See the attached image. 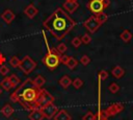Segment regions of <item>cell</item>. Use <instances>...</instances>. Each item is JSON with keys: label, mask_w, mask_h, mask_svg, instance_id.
<instances>
[{"label": "cell", "mask_w": 133, "mask_h": 120, "mask_svg": "<svg viewBox=\"0 0 133 120\" xmlns=\"http://www.w3.org/2000/svg\"><path fill=\"white\" fill-rule=\"evenodd\" d=\"M76 25V22L61 7L56 8L44 22L43 26L55 39L62 40Z\"/></svg>", "instance_id": "cell-1"}, {"label": "cell", "mask_w": 133, "mask_h": 120, "mask_svg": "<svg viewBox=\"0 0 133 120\" xmlns=\"http://www.w3.org/2000/svg\"><path fill=\"white\" fill-rule=\"evenodd\" d=\"M39 93L41 89L34 86L32 79L27 78L10 94V100L19 103L27 111H32L33 109H36V100Z\"/></svg>", "instance_id": "cell-2"}, {"label": "cell", "mask_w": 133, "mask_h": 120, "mask_svg": "<svg viewBox=\"0 0 133 120\" xmlns=\"http://www.w3.org/2000/svg\"><path fill=\"white\" fill-rule=\"evenodd\" d=\"M60 56H61V54L57 51L56 48L49 49V47H48V52L42 58V63L44 65H46L50 70H54L60 64Z\"/></svg>", "instance_id": "cell-3"}, {"label": "cell", "mask_w": 133, "mask_h": 120, "mask_svg": "<svg viewBox=\"0 0 133 120\" xmlns=\"http://www.w3.org/2000/svg\"><path fill=\"white\" fill-rule=\"evenodd\" d=\"M123 110H124V105H123L122 103L115 102V103H112L111 105H109L107 109H105V110H103V111L100 110V111L96 114V117H97V118H101V119H108L109 117L115 116L116 114L121 113Z\"/></svg>", "instance_id": "cell-4"}, {"label": "cell", "mask_w": 133, "mask_h": 120, "mask_svg": "<svg viewBox=\"0 0 133 120\" xmlns=\"http://www.w3.org/2000/svg\"><path fill=\"white\" fill-rule=\"evenodd\" d=\"M36 68V62L33 61L29 55H25L21 61H20V65H19V69H21V71L28 75L30 74L34 69Z\"/></svg>", "instance_id": "cell-5"}, {"label": "cell", "mask_w": 133, "mask_h": 120, "mask_svg": "<svg viewBox=\"0 0 133 120\" xmlns=\"http://www.w3.org/2000/svg\"><path fill=\"white\" fill-rule=\"evenodd\" d=\"M54 101V96L52 94H50L46 89H41V93L38 95V98L36 100V107L42 109L45 105L52 103Z\"/></svg>", "instance_id": "cell-6"}, {"label": "cell", "mask_w": 133, "mask_h": 120, "mask_svg": "<svg viewBox=\"0 0 133 120\" xmlns=\"http://www.w3.org/2000/svg\"><path fill=\"white\" fill-rule=\"evenodd\" d=\"M88 10H90L94 15H98V14H101L104 11V9L106 8L104 3H103V0H89L86 4Z\"/></svg>", "instance_id": "cell-7"}, {"label": "cell", "mask_w": 133, "mask_h": 120, "mask_svg": "<svg viewBox=\"0 0 133 120\" xmlns=\"http://www.w3.org/2000/svg\"><path fill=\"white\" fill-rule=\"evenodd\" d=\"M102 24L99 22V20L97 19V17L94 15V16H90L87 20H85L84 22H83V26L90 32V33H94V32H96L98 29H99V27L101 26Z\"/></svg>", "instance_id": "cell-8"}, {"label": "cell", "mask_w": 133, "mask_h": 120, "mask_svg": "<svg viewBox=\"0 0 133 120\" xmlns=\"http://www.w3.org/2000/svg\"><path fill=\"white\" fill-rule=\"evenodd\" d=\"M41 111H42L44 117L46 119L50 120V119H53V117L56 115V113L58 112V107L52 102V103H49V104L45 105L44 107H42Z\"/></svg>", "instance_id": "cell-9"}, {"label": "cell", "mask_w": 133, "mask_h": 120, "mask_svg": "<svg viewBox=\"0 0 133 120\" xmlns=\"http://www.w3.org/2000/svg\"><path fill=\"white\" fill-rule=\"evenodd\" d=\"M79 7V2L78 0H64L62 4V8L68 13V14H73L77 8Z\"/></svg>", "instance_id": "cell-10"}, {"label": "cell", "mask_w": 133, "mask_h": 120, "mask_svg": "<svg viewBox=\"0 0 133 120\" xmlns=\"http://www.w3.org/2000/svg\"><path fill=\"white\" fill-rule=\"evenodd\" d=\"M37 13H38V9H37L36 6L33 5L32 3L28 4V5L25 7V9H24L25 16H26L27 18H29V19H33V18L37 15Z\"/></svg>", "instance_id": "cell-11"}, {"label": "cell", "mask_w": 133, "mask_h": 120, "mask_svg": "<svg viewBox=\"0 0 133 120\" xmlns=\"http://www.w3.org/2000/svg\"><path fill=\"white\" fill-rule=\"evenodd\" d=\"M15 13L11 10V9H9V8H7V9H5L2 14H1V19L6 23V24H10L14 20H15Z\"/></svg>", "instance_id": "cell-12"}, {"label": "cell", "mask_w": 133, "mask_h": 120, "mask_svg": "<svg viewBox=\"0 0 133 120\" xmlns=\"http://www.w3.org/2000/svg\"><path fill=\"white\" fill-rule=\"evenodd\" d=\"M28 118L30 120H43L45 117H44L41 109L36 107V109H33L32 111H30V113L28 115Z\"/></svg>", "instance_id": "cell-13"}, {"label": "cell", "mask_w": 133, "mask_h": 120, "mask_svg": "<svg viewBox=\"0 0 133 120\" xmlns=\"http://www.w3.org/2000/svg\"><path fill=\"white\" fill-rule=\"evenodd\" d=\"M54 120H72L71 115L65 110H59L56 115L53 117Z\"/></svg>", "instance_id": "cell-14"}, {"label": "cell", "mask_w": 133, "mask_h": 120, "mask_svg": "<svg viewBox=\"0 0 133 120\" xmlns=\"http://www.w3.org/2000/svg\"><path fill=\"white\" fill-rule=\"evenodd\" d=\"M14 112H15V109H14L9 103H6V104L0 110V113H1L4 117H6V118H9V117L14 114Z\"/></svg>", "instance_id": "cell-15"}, {"label": "cell", "mask_w": 133, "mask_h": 120, "mask_svg": "<svg viewBox=\"0 0 133 120\" xmlns=\"http://www.w3.org/2000/svg\"><path fill=\"white\" fill-rule=\"evenodd\" d=\"M72 79H71V77L69 76V75H63L60 79H59V85L61 86V88H63V89H68L71 85H72Z\"/></svg>", "instance_id": "cell-16"}, {"label": "cell", "mask_w": 133, "mask_h": 120, "mask_svg": "<svg viewBox=\"0 0 133 120\" xmlns=\"http://www.w3.org/2000/svg\"><path fill=\"white\" fill-rule=\"evenodd\" d=\"M111 74H112V76L115 77V78H121V77L124 76L125 70H124V68H122L121 66H115V67L111 70Z\"/></svg>", "instance_id": "cell-17"}, {"label": "cell", "mask_w": 133, "mask_h": 120, "mask_svg": "<svg viewBox=\"0 0 133 120\" xmlns=\"http://www.w3.org/2000/svg\"><path fill=\"white\" fill-rule=\"evenodd\" d=\"M32 80H33L34 86L37 87V88H39V89H42L43 86H44L45 82H46V79H45V77H44L43 75H36V76L34 77V79H32Z\"/></svg>", "instance_id": "cell-18"}, {"label": "cell", "mask_w": 133, "mask_h": 120, "mask_svg": "<svg viewBox=\"0 0 133 120\" xmlns=\"http://www.w3.org/2000/svg\"><path fill=\"white\" fill-rule=\"evenodd\" d=\"M77 65H78V61H77L75 57H73V56H69V59L66 61L65 66H66L70 70H73V69H75V68L77 67Z\"/></svg>", "instance_id": "cell-19"}, {"label": "cell", "mask_w": 133, "mask_h": 120, "mask_svg": "<svg viewBox=\"0 0 133 120\" xmlns=\"http://www.w3.org/2000/svg\"><path fill=\"white\" fill-rule=\"evenodd\" d=\"M0 86H1V88H2L3 90H5V91H9L10 89H12V85H11V82H10V80H9L8 77H5V78L0 82Z\"/></svg>", "instance_id": "cell-20"}, {"label": "cell", "mask_w": 133, "mask_h": 120, "mask_svg": "<svg viewBox=\"0 0 133 120\" xmlns=\"http://www.w3.org/2000/svg\"><path fill=\"white\" fill-rule=\"evenodd\" d=\"M121 39L124 41V42H129V41H131V39H132V33H131V31H129L128 29H125L122 33H121Z\"/></svg>", "instance_id": "cell-21"}, {"label": "cell", "mask_w": 133, "mask_h": 120, "mask_svg": "<svg viewBox=\"0 0 133 120\" xmlns=\"http://www.w3.org/2000/svg\"><path fill=\"white\" fill-rule=\"evenodd\" d=\"M9 80H10V82H11V85H12V88H16L17 86H19L20 83H21V80H20V78L16 75V74H11L9 77Z\"/></svg>", "instance_id": "cell-22"}, {"label": "cell", "mask_w": 133, "mask_h": 120, "mask_svg": "<svg viewBox=\"0 0 133 120\" xmlns=\"http://www.w3.org/2000/svg\"><path fill=\"white\" fill-rule=\"evenodd\" d=\"M20 61L21 59H19L18 58V56H16V55H14V56H11L10 58H9V64H10V66L11 67H14V68H19V65H20Z\"/></svg>", "instance_id": "cell-23"}, {"label": "cell", "mask_w": 133, "mask_h": 120, "mask_svg": "<svg viewBox=\"0 0 133 120\" xmlns=\"http://www.w3.org/2000/svg\"><path fill=\"white\" fill-rule=\"evenodd\" d=\"M108 90H109V92H111L112 94H115V93H117V92L119 91V86H118L116 82H111V83L109 85V87H108Z\"/></svg>", "instance_id": "cell-24"}, {"label": "cell", "mask_w": 133, "mask_h": 120, "mask_svg": "<svg viewBox=\"0 0 133 120\" xmlns=\"http://www.w3.org/2000/svg\"><path fill=\"white\" fill-rule=\"evenodd\" d=\"M96 17H97V19L99 20V22L101 23V24H103V23H105L106 21H107V19H108V16L103 11V13H101V14H98V15H95Z\"/></svg>", "instance_id": "cell-25"}, {"label": "cell", "mask_w": 133, "mask_h": 120, "mask_svg": "<svg viewBox=\"0 0 133 120\" xmlns=\"http://www.w3.org/2000/svg\"><path fill=\"white\" fill-rule=\"evenodd\" d=\"M80 39H81L82 44H84V45H88V44L91 42V37H90L88 33H84Z\"/></svg>", "instance_id": "cell-26"}, {"label": "cell", "mask_w": 133, "mask_h": 120, "mask_svg": "<svg viewBox=\"0 0 133 120\" xmlns=\"http://www.w3.org/2000/svg\"><path fill=\"white\" fill-rule=\"evenodd\" d=\"M72 85L75 89H80L82 86H83V80L81 78H75L73 81H72Z\"/></svg>", "instance_id": "cell-27"}, {"label": "cell", "mask_w": 133, "mask_h": 120, "mask_svg": "<svg viewBox=\"0 0 133 120\" xmlns=\"http://www.w3.org/2000/svg\"><path fill=\"white\" fill-rule=\"evenodd\" d=\"M56 49H57V51L60 54H64L66 52V50H68V47H66V45L64 43H60V44H58V46L56 47Z\"/></svg>", "instance_id": "cell-28"}, {"label": "cell", "mask_w": 133, "mask_h": 120, "mask_svg": "<svg viewBox=\"0 0 133 120\" xmlns=\"http://www.w3.org/2000/svg\"><path fill=\"white\" fill-rule=\"evenodd\" d=\"M72 46L73 47H75V48H79L80 46H81V44H82V42H81V39L79 38V37H75L73 40H72Z\"/></svg>", "instance_id": "cell-29"}, {"label": "cell", "mask_w": 133, "mask_h": 120, "mask_svg": "<svg viewBox=\"0 0 133 120\" xmlns=\"http://www.w3.org/2000/svg\"><path fill=\"white\" fill-rule=\"evenodd\" d=\"M80 63H81L83 66H87V65L90 63L89 56H87V55H82V56L80 57Z\"/></svg>", "instance_id": "cell-30"}, {"label": "cell", "mask_w": 133, "mask_h": 120, "mask_svg": "<svg viewBox=\"0 0 133 120\" xmlns=\"http://www.w3.org/2000/svg\"><path fill=\"white\" fill-rule=\"evenodd\" d=\"M96 118V115L91 112H87L83 117H82V120H95Z\"/></svg>", "instance_id": "cell-31"}, {"label": "cell", "mask_w": 133, "mask_h": 120, "mask_svg": "<svg viewBox=\"0 0 133 120\" xmlns=\"http://www.w3.org/2000/svg\"><path fill=\"white\" fill-rule=\"evenodd\" d=\"M108 77V72L106 70H101L99 72V80H105Z\"/></svg>", "instance_id": "cell-32"}, {"label": "cell", "mask_w": 133, "mask_h": 120, "mask_svg": "<svg viewBox=\"0 0 133 120\" xmlns=\"http://www.w3.org/2000/svg\"><path fill=\"white\" fill-rule=\"evenodd\" d=\"M8 72H9V69L7 66H5V65L0 66V74L1 75H6V74H8Z\"/></svg>", "instance_id": "cell-33"}, {"label": "cell", "mask_w": 133, "mask_h": 120, "mask_svg": "<svg viewBox=\"0 0 133 120\" xmlns=\"http://www.w3.org/2000/svg\"><path fill=\"white\" fill-rule=\"evenodd\" d=\"M68 59H69V56H68V55H65V54H61V56H60V64L65 65V63H66Z\"/></svg>", "instance_id": "cell-34"}, {"label": "cell", "mask_w": 133, "mask_h": 120, "mask_svg": "<svg viewBox=\"0 0 133 120\" xmlns=\"http://www.w3.org/2000/svg\"><path fill=\"white\" fill-rule=\"evenodd\" d=\"M6 62V58H5V56L0 52V66L1 65H4V63Z\"/></svg>", "instance_id": "cell-35"}, {"label": "cell", "mask_w": 133, "mask_h": 120, "mask_svg": "<svg viewBox=\"0 0 133 120\" xmlns=\"http://www.w3.org/2000/svg\"><path fill=\"white\" fill-rule=\"evenodd\" d=\"M95 120H108V119H101V118H95Z\"/></svg>", "instance_id": "cell-36"}, {"label": "cell", "mask_w": 133, "mask_h": 120, "mask_svg": "<svg viewBox=\"0 0 133 120\" xmlns=\"http://www.w3.org/2000/svg\"><path fill=\"white\" fill-rule=\"evenodd\" d=\"M2 94V90H1V88H0V95Z\"/></svg>", "instance_id": "cell-37"}, {"label": "cell", "mask_w": 133, "mask_h": 120, "mask_svg": "<svg viewBox=\"0 0 133 120\" xmlns=\"http://www.w3.org/2000/svg\"><path fill=\"white\" fill-rule=\"evenodd\" d=\"M15 120H18V119H15Z\"/></svg>", "instance_id": "cell-38"}]
</instances>
